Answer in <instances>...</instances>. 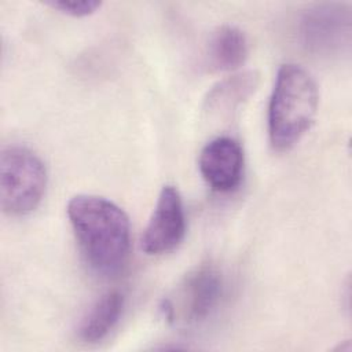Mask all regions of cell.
<instances>
[{"instance_id":"4","label":"cell","mask_w":352,"mask_h":352,"mask_svg":"<svg viewBox=\"0 0 352 352\" xmlns=\"http://www.w3.org/2000/svg\"><path fill=\"white\" fill-rule=\"evenodd\" d=\"M223 294L221 272L214 265L202 264L184 276L176 290V300L166 297L161 301L160 311L169 323L199 326L216 312Z\"/></svg>"},{"instance_id":"2","label":"cell","mask_w":352,"mask_h":352,"mask_svg":"<svg viewBox=\"0 0 352 352\" xmlns=\"http://www.w3.org/2000/svg\"><path fill=\"white\" fill-rule=\"evenodd\" d=\"M319 103L312 76L300 65L279 67L268 104V136L276 151H287L309 131Z\"/></svg>"},{"instance_id":"5","label":"cell","mask_w":352,"mask_h":352,"mask_svg":"<svg viewBox=\"0 0 352 352\" xmlns=\"http://www.w3.org/2000/svg\"><path fill=\"white\" fill-rule=\"evenodd\" d=\"M351 7L345 3H318L308 7L298 22L301 45L314 55L344 52L351 43Z\"/></svg>"},{"instance_id":"1","label":"cell","mask_w":352,"mask_h":352,"mask_svg":"<svg viewBox=\"0 0 352 352\" xmlns=\"http://www.w3.org/2000/svg\"><path fill=\"white\" fill-rule=\"evenodd\" d=\"M66 213L88 267L100 276L117 275L129 257L131 223L113 201L91 194L74 195Z\"/></svg>"},{"instance_id":"8","label":"cell","mask_w":352,"mask_h":352,"mask_svg":"<svg viewBox=\"0 0 352 352\" xmlns=\"http://www.w3.org/2000/svg\"><path fill=\"white\" fill-rule=\"evenodd\" d=\"M125 297L118 290H111L100 296L81 318L77 327V337L81 342L96 344L104 340L117 326Z\"/></svg>"},{"instance_id":"6","label":"cell","mask_w":352,"mask_h":352,"mask_svg":"<svg viewBox=\"0 0 352 352\" xmlns=\"http://www.w3.org/2000/svg\"><path fill=\"white\" fill-rule=\"evenodd\" d=\"M186 234V213L182 195L172 184H165L142 235V249L150 256L172 252Z\"/></svg>"},{"instance_id":"9","label":"cell","mask_w":352,"mask_h":352,"mask_svg":"<svg viewBox=\"0 0 352 352\" xmlns=\"http://www.w3.org/2000/svg\"><path fill=\"white\" fill-rule=\"evenodd\" d=\"M248 54L249 45L245 33L236 26L223 25L209 38L206 59L210 69L230 72L242 66Z\"/></svg>"},{"instance_id":"7","label":"cell","mask_w":352,"mask_h":352,"mask_svg":"<svg viewBox=\"0 0 352 352\" xmlns=\"http://www.w3.org/2000/svg\"><path fill=\"white\" fill-rule=\"evenodd\" d=\"M243 150L230 136H217L201 150L198 168L204 180L219 192L235 190L243 175Z\"/></svg>"},{"instance_id":"11","label":"cell","mask_w":352,"mask_h":352,"mask_svg":"<svg viewBox=\"0 0 352 352\" xmlns=\"http://www.w3.org/2000/svg\"><path fill=\"white\" fill-rule=\"evenodd\" d=\"M45 6L51 7L52 10L74 16V18H81V16H88L98 11L102 6L100 1L96 0H51L45 1Z\"/></svg>"},{"instance_id":"3","label":"cell","mask_w":352,"mask_h":352,"mask_svg":"<svg viewBox=\"0 0 352 352\" xmlns=\"http://www.w3.org/2000/svg\"><path fill=\"white\" fill-rule=\"evenodd\" d=\"M43 160L29 147L11 144L0 155V204L4 213L19 217L37 209L47 188Z\"/></svg>"},{"instance_id":"10","label":"cell","mask_w":352,"mask_h":352,"mask_svg":"<svg viewBox=\"0 0 352 352\" xmlns=\"http://www.w3.org/2000/svg\"><path fill=\"white\" fill-rule=\"evenodd\" d=\"M257 82L258 76L253 72L236 74L219 82L208 95V109L221 111L234 110L254 92Z\"/></svg>"}]
</instances>
